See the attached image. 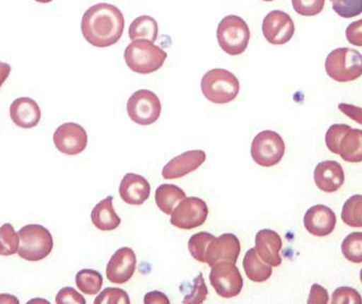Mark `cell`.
<instances>
[{
    "label": "cell",
    "instance_id": "ee69618b",
    "mask_svg": "<svg viewBox=\"0 0 362 304\" xmlns=\"http://www.w3.org/2000/svg\"><path fill=\"white\" fill-rule=\"evenodd\" d=\"M36 2H40V4H49V2L52 1V0H35Z\"/></svg>",
    "mask_w": 362,
    "mask_h": 304
},
{
    "label": "cell",
    "instance_id": "cb8c5ba5",
    "mask_svg": "<svg viewBox=\"0 0 362 304\" xmlns=\"http://www.w3.org/2000/svg\"><path fill=\"white\" fill-rule=\"evenodd\" d=\"M185 191L173 184H163L158 186L155 193L157 206L165 214H172L176 204L185 199Z\"/></svg>",
    "mask_w": 362,
    "mask_h": 304
},
{
    "label": "cell",
    "instance_id": "4316f807",
    "mask_svg": "<svg viewBox=\"0 0 362 304\" xmlns=\"http://www.w3.org/2000/svg\"><path fill=\"white\" fill-rule=\"evenodd\" d=\"M344 224L362 229V195H355L346 200L341 212Z\"/></svg>",
    "mask_w": 362,
    "mask_h": 304
},
{
    "label": "cell",
    "instance_id": "277c9868",
    "mask_svg": "<svg viewBox=\"0 0 362 304\" xmlns=\"http://www.w3.org/2000/svg\"><path fill=\"white\" fill-rule=\"evenodd\" d=\"M18 256L30 262L47 258L53 250L50 231L40 224H29L19 229Z\"/></svg>",
    "mask_w": 362,
    "mask_h": 304
},
{
    "label": "cell",
    "instance_id": "8992f818",
    "mask_svg": "<svg viewBox=\"0 0 362 304\" xmlns=\"http://www.w3.org/2000/svg\"><path fill=\"white\" fill-rule=\"evenodd\" d=\"M325 71L336 82H353L362 75V55L354 49H335L327 55Z\"/></svg>",
    "mask_w": 362,
    "mask_h": 304
},
{
    "label": "cell",
    "instance_id": "7a4b0ae2",
    "mask_svg": "<svg viewBox=\"0 0 362 304\" xmlns=\"http://www.w3.org/2000/svg\"><path fill=\"white\" fill-rule=\"evenodd\" d=\"M167 57L168 53L165 50L146 39L133 40L124 51L127 67L132 71L139 74H150L158 71Z\"/></svg>",
    "mask_w": 362,
    "mask_h": 304
},
{
    "label": "cell",
    "instance_id": "7c38bea8",
    "mask_svg": "<svg viewBox=\"0 0 362 304\" xmlns=\"http://www.w3.org/2000/svg\"><path fill=\"white\" fill-rule=\"evenodd\" d=\"M53 142L59 152L67 155H76L84 152L87 147L88 135L81 125L66 123L55 130Z\"/></svg>",
    "mask_w": 362,
    "mask_h": 304
},
{
    "label": "cell",
    "instance_id": "d4e9b609",
    "mask_svg": "<svg viewBox=\"0 0 362 304\" xmlns=\"http://www.w3.org/2000/svg\"><path fill=\"white\" fill-rule=\"evenodd\" d=\"M158 23L153 17L142 15L129 25V36L132 40L146 39L156 42L158 37Z\"/></svg>",
    "mask_w": 362,
    "mask_h": 304
},
{
    "label": "cell",
    "instance_id": "1f68e13d",
    "mask_svg": "<svg viewBox=\"0 0 362 304\" xmlns=\"http://www.w3.org/2000/svg\"><path fill=\"white\" fill-rule=\"evenodd\" d=\"M333 10L342 18H353L362 13V0H331Z\"/></svg>",
    "mask_w": 362,
    "mask_h": 304
},
{
    "label": "cell",
    "instance_id": "603a6c76",
    "mask_svg": "<svg viewBox=\"0 0 362 304\" xmlns=\"http://www.w3.org/2000/svg\"><path fill=\"white\" fill-rule=\"evenodd\" d=\"M243 267L247 277L252 282L262 284L267 281L272 275V267L259 258V255L255 252V248H251L246 253L243 261Z\"/></svg>",
    "mask_w": 362,
    "mask_h": 304
},
{
    "label": "cell",
    "instance_id": "4fadbf2b",
    "mask_svg": "<svg viewBox=\"0 0 362 304\" xmlns=\"http://www.w3.org/2000/svg\"><path fill=\"white\" fill-rule=\"evenodd\" d=\"M137 267V257L129 248H119L108 262L106 277L112 284H124L131 280Z\"/></svg>",
    "mask_w": 362,
    "mask_h": 304
},
{
    "label": "cell",
    "instance_id": "bcb514c9",
    "mask_svg": "<svg viewBox=\"0 0 362 304\" xmlns=\"http://www.w3.org/2000/svg\"><path fill=\"white\" fill-rule=\"evenodd\" d=\"M361 284H362V269H361Z\"/></svg>",
    "mask_w": 362,
    "mask_h": 304
},
{
    "label": "cell",
    "instance_id": "ac0fdd59",
    "mask_svg": "<svg viewBox=\"0 0 362 304\" xmlns=\"http://www.w3.org/2000/svg\"><path fill=\"white\" fill-rule=\"evenodd\" d=\"M204 150H191L172 159L163 167V176L167 180L183 178L189 172L195 171L206 161Z\"/></svg>",
    "mask_w": 362,
    "mask_h": 304
},
{
    "label": "cell",
    "instance_id": "d6a6232c",
    "mask_svg": "<svg viewBox=\"0 0 362 304\" xmlns=\"http://www.w3.org/2000/svg\"><path fill=\"white\" fill-rule=\"evenodd\" d=\"M351 128L352 127L346 124H334L329 127L327 135H325V143H327L329 152H333L334 154H338L340 141Z\"/></svg>",
    "mask_w": 362,
    "mask_h": 304
},
{
    "label": "cell",
    "instance_id": "ab89813d",
    "mask_svg": "<svg viewBox=\"0 0 362 304\" xmlns=\"http://www.w3.org/2000/svg\"><path fill=\"white\" fill-rule=\"evenodd\" d=\"M339 110L351 120L362 125V108L351 104H340Z\"/></svg>",
    "mask_w": 362,
    "mask_h": 304
},
{
    "label": "cell",
    "instance_id": "30bf717a",
    "mask_svg": "<svg viewBox=\"0 0 362 304\" xmlns=\"http://www.w3.org/2000/svg\"><path fill=\"white\" fill-rule=\"evenodd\" d=\"M209 208L199 197H185L171 214V224L177 229L189 231L197 229L206 222Z\"/></svg>",
    "mask_w": 362,
    "mask_h": 304
},
{
    "label": "cell",
    "instance_id": "5bb4252c",
    "mask_svg": "<svg viewBox=\"0 0 362 304\" xmlns=\"http://www.w3.org/2000/svg\"><path fill=\"white\" fill-rule=\"evenodd\" d=\"M240 254V242L233 233H223L215 238L206 252V263L210 267L218 263H236Z\"/></svg>",
    "mask_w": 362,
    "mask_h": 304
},
{
    "label": "cell",
    "instance_id": "7bdbcfd3",
    "mask_svg": "<svg viewBox=\"0 0 362 304\" xmlns=\"http://www.w3.org/2000/svg\"><path fill=\"white\" fill-rule=\"evenodd\" d=\"M0 303H19V300L12 295L1 294L0 295Z\"/></svg>",
    "mask_w": 362,
    "mask_h": 304
},
{
    "label": "cell",
    "instance_id": "f1b7e54d",
    "mask_svg": "<svg viewBox=\"0 0 362 304\" xmlns=\"http://www.w3.org/2000/svg\"><path fill=\"white\" fill-rule=\"evenodd\" d=\"M18 233L10 223H6L0 227V256H13L18 252Z\"/></svg>",
    "mask_w": 362,
    "mask_h": 304
},
{
    "label": "cell",
    "instance_id": "836d02e7",
    "mask_svg": "<svg viewBox=\"0 0 362 304\" xmlns=\"http://www.w3.org/2000/svg\"><path fill=\"white\" fill-rule=\"evenodd\" d=\"M325 0H293V10L302 16H315L322 12Z\"/></svg>",
    "mask_w": 362,
    "mask_h": 304
},
{
    "label": "cell",
    "instance_id": "9a60e30c",
    "mask_svg": "<svg viewBox=\"0 0 362 304\" xmlns=\"http://www.w3.org/2000/svg\"><path fill=\"white\" fill-rule=\"evenodd\" d=\"M304 227L310 235L327 237L333 233L337 223L335 212L325 205H315L306 212L303 219Z\"/></svg>",
    "mask_w": 362,
    "mask_h": 304
},
{
    "label": "cell",
    "instance_id": "d590c367",
    "mask_svg": "<svg viewBox=\"0 0 362 304\" xmlns=\"http://www.w3.org/2000/svg\"><path fill=\"white\" fill-rule=\"evenodd\" d=\"M332 296H333V299H332V303L333 304L362 303L361 294L354 288H349V286H341V288H337V290L334 291Z\"/></svg>",
    "mask_w": 362,
    "mask_h": 304
},
{
    "label": "cell",
    "instance_id": "6da1fadb",
    "mask_svg": "<svg viewBox=\"0 0 362 304\" xmlns=\"http://www.w3.org/2000/svg\"><path fill=\"white\" fill-rule=\"evenodd\" d=\"M124 25V16L120 8L114 4L101 2L90 6L84 13L81 29L87 42L97 48H106L120 40Z\"/></svg>",
    "mask_w": 362,
    "mask_h": 304
},
{
    "label": "cell",
    "instance_id": "f6af8a7d",
    "mask_svg": "<svg viewBox=\"0 0 362 304\" xmlns=\"http://www.w3.org/2000/svg\"><path fill=\"white\" fill-rule=\"evenodd\" d=\"M263 1H268V2H269V1H274V0H263Z\"/></svg>",
    "mask_w": 362,
    "mask_h": 304
},
{
    "label": "cell",
    "instance_id": "9c48e42d",
    "mask_svg": "<svg viewBox=\"0 0 362 304\" xmlns=\"http://www.w3.org/2000/svg\"><path fill=\"white\" fill-rule=\"evenodd\" d=\"M211 269L210 284L218 296L230 299L240 294L244 280L235 263H218Z\"/></svg>",
    "mask_w": 362,
    "mask_h": 304
},
{
    "label": "cell",
    "instance_id": "44dd1931",
    "mask_svg": "<svg viewBox=\"0 0 362 304\" xmlns=\"http://www.w3.org/2000/svg\"><path fill=\"white\" fill-rule=\"evenodd\" d=\"M91 221L102 231H115L120 226L121 219L115 212L112 195L102 200L93 207Z\"/></svg>",
    "mask_w": 362,
    "mask_h": 304
},
{
    "label": "cell",
    "instance_id": "60d3db41",
    "mask_svg": "<svg viewBox=\"0 0 362 304\" xmlns=\"http://www.w3.org/2000/svg\"><path fill=\"white\" fill-rule=\"evenodd\" d=\"M144 303L146 304H170L169 298L163 293L154 291V292L148 293L144 297Z\"/></svg>",
    "mask_w": 362,
    "mask_h": 304
},
{
    "label": "cell",
    "instance_id": "8d00e7d4",
    "mask_svg": "<svg viewBox=\"0 0 362 304\" xmlns=\"http://www.w3.org/2000/svg\"><path fill=\"white\" fill-rule=\"evenodd\" d=\"M55 303L59 304L63 303H78V304H85L86 303V300H85L84 297L80 294V293L76 292L74 288H64L57 293V298H55Z\"/></svg>",
    "mask_w": 362,
    "mask_h": 304
},
{
    "label": "cell",
    "instance_id": "484cf974",
    "mask_svg": "<svg viewBox=\"0 0 362 304\" xmlns=\"http://www.w3.org/2000/svg\"><path fill=\"white\" fill-rule=\"evenodd\" d=\"M76 284L81 292L95 296L103 286V276L93 269H82L76 274Z\"/></svg>",
    "mask_w": 362,
    "mask_h": 304
},
{
    "label": "cell",
    "instance_id": "d6986e66",
    "mask_svg": "<svg viewBox=\"0 0 362 304\" xmlns=\"http://www.w3.org/2000/svg\"><path fill=\"white\" fill-rule=\"evenodd\" d=\"M121 199L129 205H142L150 197L151 185L146 178L136 174H127L119 188Z\"/></svg>",
    "mask_w": 362,
    "mask_h": 304
},
{
    "label": "cell",
    "instance_id": "f35d334b",
    "mask_svg": "<svg viewBox=\"0 0 362 304\" xmlns=\"http://www.w3.org/2000/svg\"><path fill=\"white\" fill-rule=\"evenodd\" d=\"M308 303L310 304H327L329 303V293L323 286L319 284H313L310 288V298Z\"/></svg>",
    "mask_w": 362,
    "mask_h": 304
},
{
    "label": "cell",
    "instance_id": "3957f363",
    "mask_svg": "<svg viewBox=\"0 0 362 304\" xmlns=\"http://www.w3.org/2000/svg\"><path fill=\"white\" fill-rule=\"evenodd\" d=\"M202 92L213 104H228L240 93V82L232 72L226 69H213L202 78Z\"/></svg>",
    "mask_w": 362,
    "mask_h": 304
},
{
    "label": "cell",
    "instance_id": "7402d4cb",
    "mask_svg": "<svg viewBox=\"0 0 362 304\" xmlns=\"http://www.w3.org/2000/svg\"><path fill=\"white\" fill-rule=\"evenodd\" d=\"M338 154L348 163L362 162V130L351 128L342 137L338 147Z\"/></svg>",
    "mask_w": 362,
    "mask_h": 304
},
{
    "label": "cell",
    "instance_id": "e575fe53",
    "mask_svg": "<svg viewBox=\"0 0 362 304\" xmlns=\"http://www.w3.org/2000/svg\"><path fill=\"white\" fill-rule=\"evenodd\" d=\"M104 303L129 304L131 300L125 291L121 288H105L95 300V304Z\"/></svg>",
    "mask_w": 362,
    "mask_h": 304
},
{
    "label": "cell",
    "instance_id": "83f0119b",
    "mask_svg": "<svg viewBox=\"0 0 362 304\" xmlns=\"http://www.w3.org/2000/svg\"><path fill=\"white\" fill-rule=\"evenodd\" d=\"M214 239L215 237L212 233H206V231L195 233L189 238V242H187L189 254L198 262L206 263V252Z\"/></svg>",
    "mask_w": 362,
    "mask_h": 304
},
{
    "label": "cell",
    "instance_id": "2e32d148",
    "mask_svg": "<svg viewBox=\"0 0 362 304\" xmlns=\"http://www.w3.org/2000/svg\"><path fill=\"white\" fill-rule=\"evenodd\" d=\"M282 246L280 235L272 229H262L255 236V252L270 267H276L282 265L280 256Z\"/></svg>",
    "mask_w": 362,
    "mask_h": 304
},
{
    "label": "cell",
    "instance_id": "4dcf8cb0",
    "mask_svg": "<svg viewBox=\"0 0 362 304\" xmlns=\"http://www.w3.org/2000/svg\"><path fill=\"white\" fill-rule=\"evenodd\" d=\"M206 296H208V288L204 284V275L199 273L193 280V284L189 288V293L185 295L182 303L200 304L206 300Z\"/></svg>",
    "mask_w": 362,
    "mask_h": 304
},
{
    "label": "cell",
    "instance_id": "8fae6325",
    "mask_svg": "<svg viewBox=\"0 0 362 304\" xmlns=\"http://www.w3.org/2000/svg\"><path fill=\"white\" fill-rule=\"evenodd\" d=\"M262 30L269 44H285L293 37L295 23L287 13L274 10L266 15Z\"/></svg>",
    "mask_w": 362,
    "mask_h": 304
},
{
    "label": "cell",
    "instance_id": "e0dca14e",
    "mask_svg": "<svg viewBox=\"0 0 362 304\" xmlns=\"http://www.w3.org/2000/svg\"><path fill=\"white\" fill-rule=\"evenodd\" d=\"M314 180L317 187L327 193H336L346 181L344 168L336 161H325L315 168Z\"/></svg>",
    "mask_w": 362,
    "mask_h": 304
},
{
    "label": "cell",
    "instance_id": "b9f144b4",
    "mask_svg": "<svg viewBox=\"0 0 362 304\" xmlns=\"http://www.w3.org/2000/svg\"><path fill=\"white\" fill-rule=\"evenodd\" d=\"M11 73V66L8 63H2L0 61V88H1L4 83L8 80V75Z\"/></svg>",
    "mask_w": 362,
    "mask_h": 304
},
{
    "label": "cell",
    "instance_id": "ba28073f",
    "mask_svg": "<svg viewBox=\"0 0 362 304\" xmlns=\"http://www.w3.org/2000/svg\"><path fill=\"white\" fill-rule=\"evenodd\" d=\"M127 114L136 124L141 126L154 124L161 114V102L153 91H136L127 101Z\"/></svg>",
    "mask_w": 362,
    "mask_h": 304
},
{
    "label": "cell",
    "instance_id": "ffe728a7",
    "mask_svg": "<svg viewBox=\"0 0 362 304\" xmlns=\"http://www.w3.org/2000/svg\"><path fill=\"white\" fill-rule=\"evenodd\" d=\"M10 116L16 126L31 129L37 126L42 118L40 106L30 97H19L10 107Z\"/></svg>",
    "mask_w": 362,
    "mask_h": 304
},
{
    "label": "cell",
    "instance_id": "f546056e",
    "mask_svg": "<svg viewBox=\"0 0 362 304\" xmlns=\"http://www.w3.org/2000/svg\"><path fill=\"white\" fill-rule=\"evenodd\" d=\"M341 252L344 258L352 263H362V233L355 231L346 236L341 244Z\"/></svg>",
    "mask_w": 362,
    "mask_h": 304
},
{
    "label": "cell",
    "instance_id": "5b68a950",
    "mask_svg": "<svg viewBox=\"0 0 362 304\" xmlns=\"http://www.w3.org/2000/svg\"><path fill=\"white\" fill-rule=\"evenodd\" d=\"M216 36L221 50L235 56L242 54L248 48L250 30L242 17L228 15L219 23Z\"/></svg>",
    "mask_w": 362,
    "mask_h": 304
},
{
    "label": "cell",
    "instance_id": "74e56055",
    "mask_svg": "<svg viewBox=\"0 0 362 304\" xmlns=\"http://www.w3.org/2000/svg\"><path fill=\"white\" fill-rule=\"evenodd\" d=\"M346 36L350 44L362 47V19L349 25L346 30Z\"/></svg>",
    "mask_w": 362,
    "mask_h": 304
},
{
    "label": "cell",
    "instance_id": "52a82bcc",
    "mask_svg": "<svg viewBox=\"0 0 362 304\" xmlns=\"http://www.w3.org/2000/svg\"><path fill=\"white\" fill-rule=\"evenodd\" d=\"M285 150L284 141L278 133L264 130L253 139L251 157L262 167H274L282 161Z\"/></svg>",
    "mask_w": 362,
    "mask_h": 304
}]
</instances>
